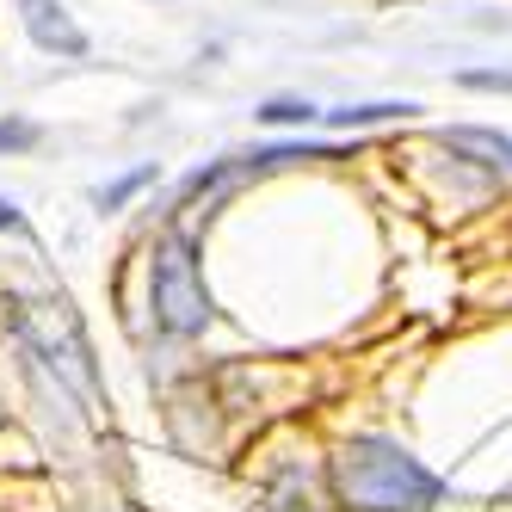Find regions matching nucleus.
<instances>
[{
  "instance_id": "nucleus-1",
  "label": "nucleus",
  "mask_w": 512,
  "mask_h": 512,
  "mask_svg": "<svg viewBox=\"0 0 512 512\" xmlns=\"http://www.w3.org/2000/svg\"><path fill=\"white\" fill-rule=\"evenodd\" d=\"M327 475H334V500L346 512H432L451 494L445 475H432L389 432H352Z\"/></svg>"
},
{
  "instance_id": "nucleus-2",
  "label": "nucleus",
  "mask_w": 512,
  "mask_h": 512,
  "mask_svg": "<svg viewBox=\"0 0 512 512\" xmlns=\"http://www.w3.org/2000/svg\"><path fill=\"white\" fill-rule=\"evenodd\" d=\"M149 315H155V327L167 340H198L216 321L198 241L186 229H161L155 247H149Z\"/></svg>"
},
{
  "instance_id": "nucleus-3",
  "label": "nucleus",
  "mask_w": 512,
  "mask_h": 512,
  "mask_svg": "<svg viewBox=\"0 0 512 512\" xmlns=\"http://www.w3.org/2000/svg\"><path fill=\"white\" fill-rule=\"evenodd\" d=\"M19 309H25V315H19V334L31 340V352H38L44 364H56V371L75 383L81 395H99L93 352H87V340H81L75 315H68V303H62V297H44V303H19Z\"/></svg>"
},
{
  "instance_id": "nucleus-4",
  "label": "nucleus",
  "mask_w": 512,
  "mask_h": 512,
  "mask_svg": "<svg viewBox=\"0 0 512 512\" xmlns=\"http://www.w3.org/2000/svg\"><path fill=\"white\" fill-rule=\"evenodd\" d=\"M19 25H25V38L38 44L44 56H62V62H81L93 50V38L75 25V13L62 7V0H19Z\"/></svg>"
},
{
  "instance_id": "nucleus-5",
  "label": "nucleus",
  "mask_w": 512,
  "mask_h": 512,
  "mask_svg": "<svg viewBox=\"0 0 512 512\" xmlns=\"http://www.w3.org/2000/svg\"><path fill=\"white\" fill-rule=\"evenodd\" d=\"M451 155L475 161V167H494V173H512V136L506 130H488V124H445L438 130Z\"/></svg>"
},
{
  "instance_id": "nucleus-6",
  "label": "nucleus",
  "mask_w": 512,
  "mask_h": 512,
  "mask_svg": "<svg viewBox=\"0 0 512 512\" xmlns=\"http://www.w3.org/2000/svg\"><path fill=\"white\" fill-rule=\"evenodd\" d=\"M420 112L414 99H364V105H334V112H321L340 136H364V130H383V124H408Z\"/></svg>"
},
{
  "instance_id": "nucleus-7",
  "label": "nucleus",
  "mask_w": 512,
  "mask_h": 512,
  "mask_svg": "<svg viewBox=\"0 0 512 512\" xmlns=\"http://www.w3.org/2000/svg\"><path fill=\"white\" fill-rule=\"evenodd\" d=\"M340 155H352L346 142H272V149H253V155H241V173H278V167H297V161H340Z\"/></svg>"
},
{
  "instance_id": "nucleus-8",
  "label": "nucleus",
  "mask_w": 512,
  "mask_h": 512,
  "mask_svg": "<svg viewBox=\"0 0 512 512\" xmlns=\"http://www.w3.org/2000/svg\"><path fill=\"white\" fill-rule=\"evenodd\" d=\"M161 179V161H142V167H130V173H118L112 186H93V210H124L136 192H149Z\"/></svg>"
},
{
  "instance_id": "nucleus-9",
  "label": "nucleus",
  "mask_w": 512,
  "mask_h": 512,
  "mask_svg": "<svg viewBox=\"0 0 512 512\" xmlns=\"http://www.w3.org/2000/svg\"><path fill=\"white\" fill-rule=\"evenodd\" d=\"M253 118H260L266 130H303V124L321 118V105H315V99H297V93H278V99H266Z\"/></svg>"
},
{
  "instance_id": "nucleus-10",
  "label": "nucleus",
  "mask_w": 512,
  "mask_h": 512,
  "mask_svg": "<svg viewBox=\"0 0 512 512\" xmlns=\"http://www.w3.org/2000/svg\"><path fill=\"white\" fill-rule=\"evenodd\" d=\"M44 142V130L31 118H0V155H31Z\"/></svg>"
},
{
  "instance_id": "nucleus-11",
  "label": "nucleus",
  "mask_w": 512,
  "mask_h": 512,
  "mask_svg": "<svg viewBox=\"0 0 512 512\" xmlns=\"http://www.w3.org/2000/svg\"><path fill=\"white\" fill-rule=\"evenodd\" d=\"M457 87H469V93H512V68H457Z\"/></svg>"
},
{
  "instance_id": "nucleus-12",
  "label": "nucleus",
  "mask_w": 512,
  "mask_h": 512,
  "mask_svg": "<svg viewBox=\"0 0 512 512\" xmlns=\"http://www.w3.org/2000/svg\"><path fill=\"white\" fill-rule=\"evenodd\" d=\"M0 235H19V241H31V223H25V210H19L13 198H0Z\"/></svg>"
}]
</instances>
